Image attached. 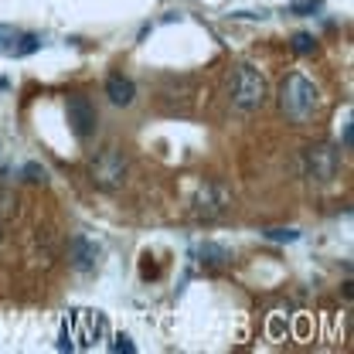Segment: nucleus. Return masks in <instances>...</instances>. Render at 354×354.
<instances>
[{"mask_svg":"<svg viewBox=\"0 0 354 354\" xmlns=\"http://www.w3.org/2000/svg\"><path fill=\"white\" fill-rule=\"evenodd\" d=\"M317 102H320L317 86L310 82L307 75H300V72L286 75V82L279 86V109L293 123H307L310 116H313V109H317Z\"/></svg>","mask_w":354,"mask_h":354,"instance_id":"nucleus-1","label":"nucleus"},{"mask_svg":"<svg viewBox=\"0 0 354 354\" xmlns=\"http://www.w3.org/2000/svg\"><path fill=\"white\" fill-rule=\"evenodd\" d=\"M65 330H68V337H72V344H75V351L79 348H99L106 337H109V324H106V313H99V310H72L68 317H65V324H62Z\"/></svg>","mask_w":354,"mask_h":354,"instance_id":"nucleus-2","label":"nucleus"},{"mask_svg":"<svg viewBox=\"0 0 354 354\" xmlns=\"http://www.w3.org/2000/svg\"><path fill=\"white\" fill-rule=\"evenodd\" d=\"M269 99V86H266V75L252 65H239L235 68V79H232V102L245 113L266 106Z\"/></svg>","mask_w":354,"mask_h":354,"instance_id":"nucleus-3","label":"nucleus"},{"mask_svg":"<svg viewBox=\"0 0 354 354\" xmlns=\"http://www.w3.org/2000/svg\"><path fill=\"white\" fill-rule=\"evenodd\" d=\"M88 174H92V184H95V187L116 191V187H123V180H127V157H123L120 150H102V153L92 160Z\"/></svg>","mask_w":354,"mask_h":354,"instance_id":"nucleus-4","label":"nucleus"},{"mask_svg":"<svg viewBox=\"0 0 354 354\" xmlns=\"http://www.w3.org/2000/svg\"><path fill=\"white\" fill-rule=\"evenodd\" d=\"M337 167H341V157L330 143H313L304 150V174L310 180H334L337 177Z\"/></svg>","mask_w":354,"mask_h":354,"instance_id":"nucleus-5","label":"nucleus"},{"mask_svg":"<svg viewBox=\"0 0 354 354\" xmlns=\"http://www.w3.org/2000/svg\"><path fill=\"white\" fill-rule=\"evenodd\" d=\"M41 48V38L31 35V31H21V28H10V24H0V55L3 58H28Z\"/></svg>","mask_w":354,"mask_h":354,"instance_id":"nucleus-6","label":"nucleus"},{"mask_svg":"<svg viewBox=\"0 0 354 354\" xmlns=\"http://www.w3.org/2000/svg\"><path fill=\"white\" fill-rule=\"evenodd\" d=\"M65 113H68V127H72V133L79 140H88L95 133V127H99V113H95V106L88 102L86 95H72Z\"/></svg>","mask_w":354,"mask_h":354,"instance_id":"nucleus-7","label":"nucleus"},{"mask_svg":"<svg viewBox=\"0 0 354 354\" xmlns=\"http://www.w3.org/2000/svg\"><path fill=\"white\" fill-rule=\"evenodd\" d=\"M99 256H102L99 242H92L82 232L72 235V242H68V259H72V266H75L79 272H92V269L99 266Z\"/></svg>","mask_w":354,"mask_h":354,"instance_id":"nucleus-8","label":"nucleus"},{"mask_svg":"<svg viewBox=\"0 0 354 354\" xmlns=\"http://www.w3.org/2000/svg\"><path fill=\"white\" fill-rule=\"evenodd\" d=\"M225 201H228V194L221 187H215V184H208V187H201V194L194 201V215L198 218H218L225 212Z\"/></svg>","mask_w":354,"mask_h":354,"instance_id":"nucleus-9","label":"nucleus"},{"mask_svg":"<svg viewBox=\"0 0 354 354\" xmlns=\"http://www.w3.org/2000/svg\"><path fill=\"white\" fill-rule=\"evenodd\" d=\"M106 95H109L113 106H130L133 99H136V86H133L127 75H109L106 79Z\"/></svg>","mask_w":354,"mask_h":354,"instance_id":"nucleus-10","label":"nucleus"},{"mask_svg":"<svg viewBox=\"0 0 354 354\" xmlns=\"http://www.w3.org/2000/svg\"><path fill=\"white\" fill-rule=\"evenodd\" d=\"M194 256H198V263H205V266H225L228 259H232V252H228L225 245H215V242L198 245V249H194Z\"/></svg>","mask_w":354,"mask_h":354,"instance_id":"nucleus-11","label":"nucleus"},{"mask_svg":"<svg viewBox=\"0 0 354 354\" xmlns=\"http://www.w3.org/2000/svg\"><path fill=\"white\" fill-rule=\"evenodd\" d=\"M320 7H324V0H293L286 10H290V14H297V17H310V14H317Z\"/></svg>","mask_w":354,"mask_h":354,"instance_id":"nucleus-12","label":"nucleus"},{"mask_svg":"<svg viewBox=\"0 0 354 354\" xmlns=\"http://www.w3.org/2000/svg\"><path fill=\"white\" fill-rule=\"evenodd\" d=\"M263 235L269 239V242H297V239H300L297 228H266Z\"/></svg>","mask_w":354,"mask_h":354,"instance_id":"nucleus-13","label":"nucleus"},{"mask_svg":"<svg viewBox=\"0 0 354 354\" xmlns=\"http://www.w3.org/2000/svg\"><path fill=\"white\" fill-rule=\"evenodd\" d=\"M313 48H317L313 35H307V31L293 35V51H297V55H313Z\"/></svg>","mask_w":354,"mask_h":354,"instance_id":"nucleus-14","label":"nucleus"},{"mask_svg":"<svg viewBox=\"0 0 354 354\" xmlns=\"http://www.w3.org/2000/svg\"><path fill=\"white\" fill-rule=\"evenodd\" d=\"M109 351H116V354H133V351H136V344H133V341L127 337V334H120V337H113Z\"/></svg>","mask_w":354,"mask_h":354,"instance_id":"nucleus-15","label":"nucleus"},{"mask_svg":"<svg viewBox=\"0 0 354 354\" xmlns=\"http://www.w3.org/2000/svg\"><path fill=\"white\" fill-rule=\"evenodd\" d=\"M24 177H28V180H35V184H44V180H48V171L38 167V164H24Z\"/></svg>","mask_w":354,"mask_h":354,"instance_id":"nucleus-16","label":"nucleus"},{"mask_svg":"<svg viewBox=\"0 0 354 354\" xmlns=\"http://www.w3.org/2000/svg\"><path fill=\"white\" fill-rule=\"evenodd\" d=\"M354 147V127H351V120L344 123V150H351Z\"/></svg>","mask_w":354,"mask_h":354,"instance_id":"nucleus-17","label":"nucleus"},{"mask_svg":"<svg viewBox=\"0 0 354 354\" xmlns=\"http://www.w3.org/2000/svg\"><path fill=\"white\" fill-rule=\"evenodd\" d=\"M3 88H7V82H3V79H0V92H3Z\"/></svg>","mask_w":354,"mask_h":354,"instance_id":"nucleus-18","label":"nucleus"},{"mask_svg":"<svg viewBox=\"0 0 354 354\" xmlns=\"http://www.w3.org/2000/svg\"><path fill=\"white\" fill-rule=\"evenodd\" d=\"M0 245H3V239H0Z\"/></svg>","mask_w":354,"mask_h":354,"instance_id":"nucleus-19","label":"nucleus"}]
</instances>
